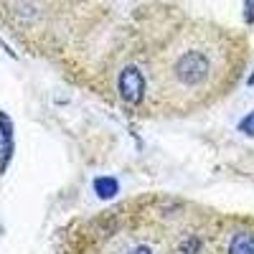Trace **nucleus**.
<instances>
[{"mask_svg": "<svg viewBox=\"0 0 254 254\" xmlns=\"http://www.w3.org/2000/svg\"><path fill=\"white\" fill-rule=\"evenodd\" d=\"M229 254H254V237L247 231L234 234L229 242Z\"/></svg>", "mask_w": 254, "mask_h": 254, "instance_id": "nucleus-4", "label": "nucleus"}, {"mask_svg": "<svg viewBox=\"0 0 254 254\" xmlns=\"http://www.w3.org/2000/svg\"><path fill=\"white\" fill-rule=\"evenodd\" d=\"M130 254H153V249L150 247H147V244H140V247H135Z\"/></svg>", "mask_w": 254, "mask_h": 254, "instance_id": "nucleus-8", "label": "nucleus"}, {"mask_svg": "<svg viewBox=\"0 0 254 254\" xmlns=\"http://www.w3.org/2000/svg\"><path fill=\"white\" fill-rule=\"evenodd\" d=\"M94 193L102 198V201H110L117 196V181L115 178H97L94 181Z\"/></svg>", "mask_w": 254, "mask_h": 254, "instance_id": "nucleus-5", "label": "nucleus"}, {"mask_svg": "<svg viewBox=\"0 0 254 254\" xmlns=\"http://www.w3.org/2000/svg\"><path fill=\"white\" fill-rule=\"evenodd\" d=\"M239 36L196 23L178 33L155 61V81L168 99L203 102L239 76Z\"/></svg>", "mask_w": 254, "mask_h": 254, "instance_id": "nucleus-1", "label": "nucleus"}, {"mask_svg": "<svg viewBox=\"0 0 254 254\" xmlns=\"http://www.w3.org/2000/svg\"><path fill=\"white\" fill-rule=\"evenodd\" d=\"M239 130L244 132V135H249V137H254V112H249L244 120H242V125H239Z\"/></svg>", "mask_w": 254, "mask_h": 254, "instance_id": "nucleus-6", "label": "nucleus"}, {"mask_svg": "<svg viewBox=\"0 0 254 254\" xmlns=\"http://www.w3.org/2000/svg\"><path fill=\"white\" fill-rule=\"evenodd\" d=\"M244 18L249 23H254V0H247V8H244Z\"/></svg>", "mask_w": 254, "mask_h": 254, "instance_id": "nucleus-7", "label": "nucleus"}, {"mask_svg": "<svg viewBox=\"0 0 254 254\" xmlns=\"http://www.w3.org/2000/svg\"><path fill=\"white\" fill-rule=\"evenodd\" d=\"M117 89L127 104H140L145 99V76L137 66H125L117 76Z\"/></svg>", "mask_w": 254, "mask_h": 254, "instance_id": "nucleus-2", "label": "nucleus"}, {"mask_svg": "<svg viewBox=\"0 0 254 254\" xmlns=\"http://www.w3.org/2000/svg\"><path fill=\"white\" fill-rule=\"evenodd\" d=\"M10 150H13V130H10V122L5 115H0V168H5L8 158H10Z\"/></svg>", "mask_w": 254, "mask_h": 254, "instance_id": "nucleus-3", "label": "nucleus"}]
</instances>
